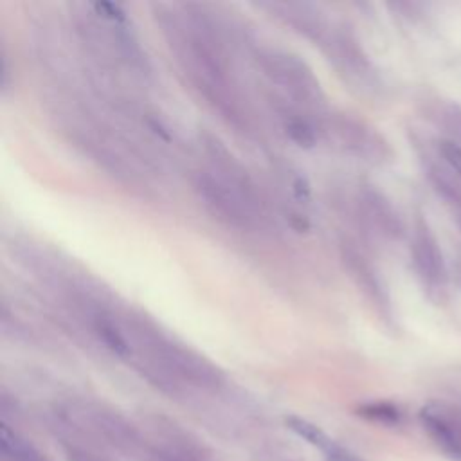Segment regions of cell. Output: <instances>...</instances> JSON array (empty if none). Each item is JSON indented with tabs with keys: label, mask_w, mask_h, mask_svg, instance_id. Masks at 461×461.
<instances>
[{
	"label": "cell",
	"mask_w": 461,
	"mask_h": 461,
	"mask_svg": "<svg viewBox=\"0 0 461 461\" xmlns=\"http://www.w3.org/2000/svg\"><path fill=\"white\" fill-rule=\"evenodd\" d=\"M0 456L4 461H47V457L5 421L0 427Z\"/></svg>",
	"instance_id": "cell-6"
},
{
	"label": "cell",
	"mask_w": 461,
	"mask_h": 461,
	"mask_svg": "<svg viewBox=\"0 0 461 461\" xmlns=\"http://www.w3.org/2000/svg\"><path fill=\"white\" fill-rule=\"evenodd\" d=\"M286 427L303 438L306 443L315 447L322 452L326 461H360L355 454H351L348 448L339 445L331 436H328L321 427L315 423L301 418V416H286Z\"/></svg>",
	"instance_id": "cell-5"
},
{
	"label": "cell",
	"mask_w": 461,
	"mask_h": 461,
	"mask_svg": "<svg viewBox=\"0 0 461 461\" xmlns=\"http://www.w3.org/2000/svg\"><path fill=\"white\" fill-rule=\"evenodd\" d=\"M144 461H207V454L196 439H191L175 423L157 420L151 434L146 436Z\"/></svg>",
	"instance_id": "cell-3"
},
{
	"label": "cell",
	"mask_w": 461,
	"mask_h": 461,
	"mask_svg": "<svg viewBox=\"0 0 461 461\" xmlns=\"http://www.w3.org/2000/svg\"><path fill=\"white\" fill-rule=\"evenodd\" d=\"M65 452H67L68 461H108L106 457H101L95 452L86 450L83 447H76V445H70Z\"/></svg>",
	"instance_id": "cell-10"
},
{
	"label": "cell",
	"mask_w": 461,
	"mask_h": 461,
	"mask_svg": "<svg viewBox=\"0 0 461 461\" xmlns=\"http://www.w3.org/2000/svg\"><path fill=\"white\" fill-rule=\"evenodd\" d=\"M258 61L265 76L299 106L306 110H319L322 106L324 94L321 83L310 65L297 54L265 49L258 54Z\"/></svg>",
	"instance_id": "cell-2"
},
{
	"label": "cell",
	"mask_w": 461,
	"mask_h": 461,
	"mask_svg": "<svg viewBox=\"0 0 461 461\" xmlns=\"http://www.w3.org/2000/svg\"><path fill=\"white\" fill-rule=\"evenodd\" d=\"M360 414H364L369 420L385 421V423L398 421V416H400L398 411L389 403H369V405L360 409Z\"/></svg>",
	"instance_id": "cell-8"
},
{
	"label": "cell",
	"mask_w": 461,
	"mask_h": 461,
	"mask_svg": "<svg viewBox=\"0 0 461 461\" xmlns=\"http://www.w3.org/2000/svg\"><path fill=\"white\" fill-rule=\"evenodd\" d=\"M193 189L203 209L227 227L249 230L256 229L265 220L261 202L245 196L211 169L198 171L193 176Z\"/></svg>",
	"instance_id": "cell-1"
},
{
	"label": "cell",
	"mask_w": 461,
	"mask_h": 461,
	"mask_svg": "<svg viewBox=\"0 0 461 461\" xmlns=\"http://www.w3.org/2000/svg\"><path fill=\"white\" fill-rule=\"evenodd\" d=\"M283 128L286 135L299 144L301 148H312L317 144L319 128L313 124V121L303 113H297L290 108L283 110Z\"/></svg>",
	"instance_id": "cell-7"
},
{
	"label": "cell",
	"mask_w": 461,
	"mask_h": 461,
	"mask_svg": "<svg viewBox=\"0 0 461 461\" xmlns=\"http://www.w3.org/2000/svg\"><path fill=\"white\" fill-rule=\"evenodd\" d=\"M259 7L268 9L276 18L283 23L290 25L297 32L304 34L313 41H321L326 31L330 29V22L319 11L317 5L306 2H268L259 4Z\"/></svg>",
	"instance_id": "cell-4"
},
{
	"label": "cell",
	"mask_w": 461,
	"mask_h": 461,
	"mask_svg": "<svg viewBox=\"0 0 461 461\" xmlns=\"http://www.w3.org/2000/svg\"><path fill=\"white\" fill-rule=\"evenodd\" d=\"M439 151L443 158L448 162V166L461 175V146L456 144L454 140H441Z\"/></svg>",
	"instance_id": "cell-9"
}]
</instances>
